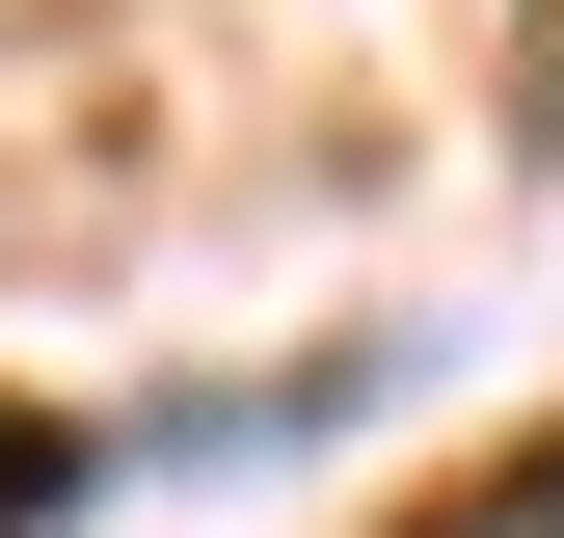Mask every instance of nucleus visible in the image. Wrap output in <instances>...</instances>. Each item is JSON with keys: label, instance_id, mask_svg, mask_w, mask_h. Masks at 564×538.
Listing matches in <instances>:
<instances>
[{"label": "nucleus", "instance_id": "1", "mask_svg": "<svg viewBox=\"0 0 564 538\" xmlns=\"http://www.w3.org/2000/svg\"><path fill=\"white\" fill-rule=\"evenodd\" d=\"M82 485H108V431H54V404H0V538H54Z\"/></svg>", "mask_w": 564, "mask_h": 538}, {"label": "nucleus", "instance_id": "2", "mask_svg": "<svg viewBox=\"0 0 564 538\" xmlns=\"http://www.w3.org/2000/svg\"><path fill=\"white\" fill-rule=\"evenodd\" d=\"M431 538H564V431H538V458H511V485H457V512H431Z\"/></svg>", "mask_w": 564, "mask_h": 538}]
</instances>
